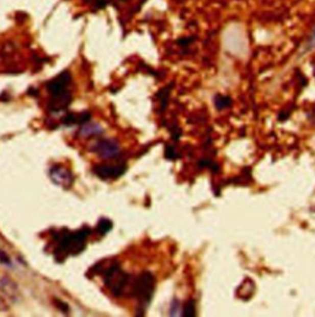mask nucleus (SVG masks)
<instances>
[{
    "instance_id": "8",
    "label": "nucleus",
    "mask_w": 315,
    "mask_h": 317,
    "mask_svg": "<svg viewBox=\"0 0 315 317\" xmlns=\"http://www.w3.org/2000/svg\"><path fill=\"white\" fill-rule=\"evenodd\" d=\"M71 103V95L69 92H64L62 94L52 95L50 103H48V109L51 112H59L62 110L67 109L69 104Z\"/></svg>"
},
{
    "instance_id": "13",
    "label": "nucleus",
    "mask_w": 315,
    "mask_h": 317,
    "mask_svg": "<svg viewBox=\"0 0 315 317\" xmlns=\"http://www.w3.org/2000/svg\"><path fill=\"white\" fill-rule=\"evenodd\" d=\"M0 286H2V289L4 290V292L7 295H11V296L15 295V290H16V288H15L14 284L11 283V280L4 278V279H2V282H0Z\"/></svg>"
},
{
    "instance_id": "2",
    "label": "nucleus",
    "mask_w": 315,
    "mask_h": 317,
    "mask_svg": "<svg viewBox=\"0 0 315 317\" xmlns=\"http://www.w3.org/2000/svg\"><path fill=\"white\" fill-rule=\"evenodd\" d=\"M128 280H130V277L119 268L118 264L110 265V268L105 271L104 282L111 290V292L117 298L122 295L125 288L127 286Z\"/></svg>"
},
{
    "instance_id": "6",
    "label": "nucleus",
    "mask_w": 315,
    "mask_h": 317,
    "mask_svg": "<svg viewBox=\"0 0 315 317\" xmlns=\"http://www.w3.org/2000/svg\"><path fill=\"white\" fill-rule=\"evenodd\" d=\"M95 152L105 160H113L119 154L118 143L113 140H101L95 145Z\"/></svg>"
},
{
    "instance_id": "7",
    "label": "nucleus",
    "mask_w": 315,
    "mask_h": 317,
    "mask_svg": "<svg viewBox=\"0 0 315 317\" xmlns=\"http://www.w3.org/2000/svg\"><path fill=\"white\" fill-rule=\"evenodd\" d=\"M71 82V76L69 72H62L61 74H58L56 78H53L52 80L47 83V90L51 93V95H57L62 94V93L68 92V85Z\"/></svg>"
},
{
    "instance_id": "5",
    "label": "nucleus",
    "mask_w": 315,
    "mask_h": 317,
    "mask_svg": "<svg viewBox=\"0 0 315 317\" xmlns=\"http://www.w3.org/2000/svg\"><path fill=\"white\" fill-rule=\"evenodd\" d=\"M127 170V166L124 163L119 164H101L96 166L94 173L101 179H117Z\"/></svg>"
},
{
    "instance_id": "15",
    "label": "nucleus",
    "mask_w": 315,
    "mask_h": 317,
    "mask_svg": "<svg viewBox=\"0 0 315 317\" xmlns=\"http://www.w3.org/2000/svg\"><path fill=\"white\" fill-rule=\"evenodd\" d=\"M314 50H315V28L313 31H311V34L309 35L307 42L304 44V49H303V53H309Z\"/></svg>"
},
{
    "instance_id": "14",
    "label": "nucleus",
    "mask_w": 315,
    "mask_h": 317,
    "mask_svg": "<svg viewBox=\"0 0 315 317\" xmlns=\"http://www.w3.org/2000/svg\"><path fill=\"white\" fill-rule=\"evenodd\" d=\"M111 229H112V222L106 219L101 220L100 222L98 223V226H96V230H98V232L100 233V235H106Z\"/></svg>"
},
{
    "instance_id": "11",
    "label": "nucleus",
    "mask_w": 315,
    "mask_h": 317,
    "mask_svg": "<svg viewBox=\"0 0 315 317\" xmlns=\"http://www.w3.org/2000/svg\"><path fill=\"white\" fill-rule=\"evenodd\" d=\"M101 132H103V128L99 126V125H95V124L85 125V126H83L82 130H80V133L86 137L96 136V134H100Z\"/></svg>"
},
{
    "instance_id": "1",
    "label": "nucleus",
    "mask_w": 315,
    "mask_h": 317,
    "mask_svg": "<svg viewBox=\"0 0 315 317\" xmlns=\"http://www.w3.org/2000/svg\"><path fill=\"white\" fill-rule=\"evenodd\" d=\"M89 235L90 230L88 229H83L73 233H65L59 241L58 247L56 250V256L64 258L68 254H74V256L79 254L85 248Z\"/></svg>"
},
{
    "instance_id": "3",
    "label": "nucleus",
    "mask_w": 315,
    "mask_h": 317,
    "mask_svg": "<svg viewBox=\"0 0 315 317\" xmlns=\"http://www.w3.org/2000/svg\"><path fill=\"white\" fill-rule=\"evenodd\" d=\"M155 289V278L149 271H144L137 278L133 284V296L142 304H148L152 300Z\"/></svg>"
},
{
    "instance_id": "19",
    "label": "nucleus",
    "mask_w": 315,
    "mask_h": 317,
    "mask_svg": "<svg viewBox=\"0 0 315 317\" xmlns=\"http://www.w3.org/2000/svg\"><path fill=\"white\" fill-rule=\"evenodd\" d=\"M314 76H315V68H314Z\"/></svg>"
},
{
    "instance_id": "16",
    "label": "nucleus",
    "mask_w": 315,
    "mask_h": 317,
    "mask_svg": "<svg viewBox=\"0 0 315 317\" xmlns=\"http://www.w3.org/2000/svg\"><path fill=\"white\" fill-rule=\"evenodd\" d=\"M182 315L184 316H195L196 315V306H195V301L190 300L185 304L184 310H182Z\"/></svg>"
},
{
    "instance_id": "18",
    "label": "nucleus",
    "mask_w": 315,
    "mask_h": 317,
    "mask_svg": "<svg viewBox=\"0 0 315 317\" xmlns=\"http://www.w3.org/2000/svg\"><path fill=\"white\" fill-rule=\"evenodd\" d=\"M3 311H5V305L3 304L2 300H0V312H3Z\"/></svg>"
},
{
    "instance_id": "4",
    "label": "nucleus",
    "mask_w": 315,
    "mask_h": 317,
    "mask_svg": "<svg viewBox=\"0 0 315 317\" xmlns=\"http://www.w3.org/2000/svg\"><path fill=\"white\" fill-rule=\"evenodd\" d=\"M50 176L52 182L62 188H70L74 183V175L68 168L57 164V166L52 167L50 172Z\"/></svg>"
},
{
    "instance_id": "12",
    "label": "nucleus",
    "mask_w": 315,
    "mask_h": 317,
    "mask_svg": "<svg viewBox=\"0 0 315 317\" xmlns=\"http://www.w3.org/2000/svg\"><path fill=\"white\" fill-rule=\"evenodd\" d=\"M214 105L218 110H224L232 105V99L226 95H217L214 99Z\"/></svg>"
},
{
    "instance_id": "9",
    "label": "nucleus",
    "mask_w": 315,
    "mask_h": 317,
    "mask_svg": "<svg viewBox=\"0 0 315 317\" xmlns=\"http://www.w3.org/2000/svg\"><path fill=\"white\" fill-rule=\"evenodd\" d=\"M255 292V283L250 278H247L241 284L239 285L238 290H236V295L240 299H249L254 295Z\"/></svg>"
},
{
    "instance_id": "17",
    "label": "nucleus",
    "mask_w": 315,
    "mask_h": 317,
    "mask_svg": "<svg viewBox=\"0 0 315 317\" xmlns=\"http://www.w3.org/2000/svg\"><path fill=\"white\" fill-rule=\"evenodd\" d=\"M175 157H176L175 149H174L173 147H167L166 148V158L167 160H174Z\"/></svg>"
},
{
    "instance_id": "10",
    "label": "nucleus",
    "mask_w": 315,
    "mask_h": 317,
    "mask_svg": "<svg viewBox=\"0 0 315 317\" xmlns=\"http://www.w3.org/2000/svg\"><path fill=\"white\" fill-rule=\"evenodd\" d=\"M90 119V114L85 112V114H69L64 118V122L65 125H74V124H84V122L89 121Z\"/></svg>"
}]
</instances>
